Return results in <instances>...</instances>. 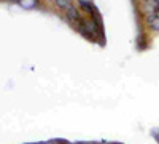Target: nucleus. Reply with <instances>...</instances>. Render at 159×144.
Masks as SVG:
<instances>
[{
    "mask_svg": "<svg viewBox=\"0 0 159 144\" xmlns=\"http://www.w3.org/2000/svg\"><path fill=\"white\" fill-rule=\"evenodd\" d=\"M21 5L25 8H32L35 7V0H21Z\"/></svg>",
    "mask_w": 159,
    "mask_h": 144,
    "instance_id": "3",
    "label": "nucleus"
},
{
    "mask_svg": "<svg viewBox=\"0 0 159 144\" xmlns=\"http://www.w3.org/2000/svg\"><path fill=\"white\" fill-rule=\"evenodd\" d=\"M65 16H67V19H69L70 22H73V24H76V26L83 21L81 16H80V13H78V10H76L75 7H72L70 10L65 11Z\"/></svg>",
    "mask_w": 159,
    "mask_h": 144,
    "instance_id": "1",
    "label": "nucleus"
},
{
    "mask_svg": "<svg viewBox=\"0 0 159 144\" xmlns=\"http://www.w3.org/2000/svg\"><path fill=\"white\" fill-rule=\"evenodd\" d=\"M54 2H56V0H54Z\"/></svg>",
    "mask_w": 159,
    "mask_h": 144,
    "instance_id": "4",
    "label": "nucleus"
},
{
    "mask_svg": "<svg viewBox=\"0 0 159 144\" xmlns=\"http://www.w3.org/2000/svg\"><path fill=\"white\" fill-rule=\"evenodd\" d=\"M56 5L59 7V8H62L64 11H67V10H70L73 5L70 3V0H56Z\"/></svg>",
    "mask_w": 159,
    "mask_h": 144,
    "instance_id": "2",
    "label": "nucleus"
}]
</instances>
